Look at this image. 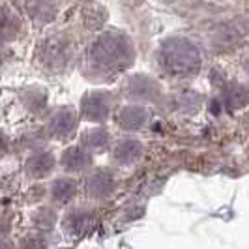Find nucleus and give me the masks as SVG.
I'll use <instances>...</instances> for the list:
<instances>
[{
    "instance_id": "nucleus-3",
    "label": "nucleus",
    "mask_w": 249,
    "mask_h": 249,
    "mask_svg": "<svg viewBox=\"0 0 249 249\" xmlns=\"http://www.w3.org/2000/svg\"><path fill=\"white\" fill-rule=\"evenodd\" d=\"M13 30H15L13 17L0 8V39H6V37L13 36Z\"/></svg>"
},
{
    "instance_id": "nucleus-1",
    "label": "nucleus",
    "mask_w": 249,
    "mask_h": 249,
    "mask_svg": "<svg viewBox=\"0 0 249 249\" xmlns=\"http://www.w3.org/2000/svg\"><path fill=\"white\" fill-rule=\"evenodd\" d=\"M163 58L165 62L169 64L175 71H182L186 70L189 71L195 64H199V54H197V49L187 43L184 39H173L165 45L163 49Z\"/></svg>"
},
{
    "instance_id": "nucleus-2",
    "label": "nucleus",
    "mask_w": 249,
    "mask_h": 249,
    "mask_svg": "<svg viewBox=\"0 0 249 249\" xmlns=\"http://www.w3.org/2000/svg\"><path fill=\"white\" fill-rule=\"evenodd\" d=\"M127 54H129V51H127L125 41L122 37L114 36V34L100 37L98 43L94 45V58L103 64L107 62L116 64L118 60L127 58Z\"/></svg>"
}]
</instances>
